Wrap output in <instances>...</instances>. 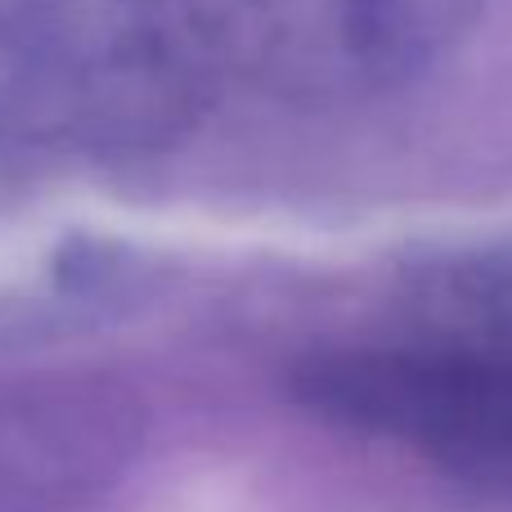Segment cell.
Returning <instances> with one entry per match:
<instances>
[{
	"mask_svg": "<svg viewBox=\"0 0 512 512\" xmlns=\"http://www.w3.org/2000/svg\"><path fill=\"white\" fill-rule=\"evenodd\" d=\"M126 288V252L45 198L32 158L0 153V342L72 328Z\"/></svg>",
	"mask_w": 512,
	"mask_h": 512,
	"instance_id": "cell-5",
	"label": "cell"
},
{
	"mask_svg": "<svg viewBox=\"0 0 512 512\" xmlns=\"http://www.w3.org/2000/svg\"><path fill=\"white\" fill-rule=\"evenodd\" d=\"M216 63L171 0H0V153L135 158L189 135Z\"/></svg>",
	"mask_w": 512,
	"mask_h": 512,
	"instance_id": "cell-1",
	"label": "cell"
},
{
	"mask_svg": "<svg viewBox=\"0 0 512 512\" xmlns=\"http://www.w3.org/2000/svg\"><path fill=\"white\" fill-rule=\"evenodd\" d=\"M315 418L423 459L445 481L512 504V342L414 333L315 351L292 373Z\"/></svg>",
	"mask_w": 512,
	"mask_h": 512,
	"instance_id": "cell-2",
	"label": "cell"
},
{
	"mask_svg": "<svg viewBox=\"0 0 512 512\" xmlns=\"http://www.w3.org/2000/svg\"><path fill=\"white\" fill-rule=\"evenodd\" d=\"M144 441V405L90 373L0 382V512H86Z\"/></svg>",
	"mask_w": 512,
	"mask_h": 512,
	"instance_id": "cell-4",
	"label": "cell"
},
{
	"mask_svg": "<svg viewBox=\"0 0 512 512\" xmlns=\"http://www.w3.org/2000/svg\"><path fill=\"white\" fill-rule=\"evenodd\" d=\"M486 0H185L216 72L292 104H360L423 77Z\"/></svg>",
	"mask_w": 512,
	"mask_h": 512,
	"instance_id": "cell-3",
	"label": "cell"
}]
</instances>
